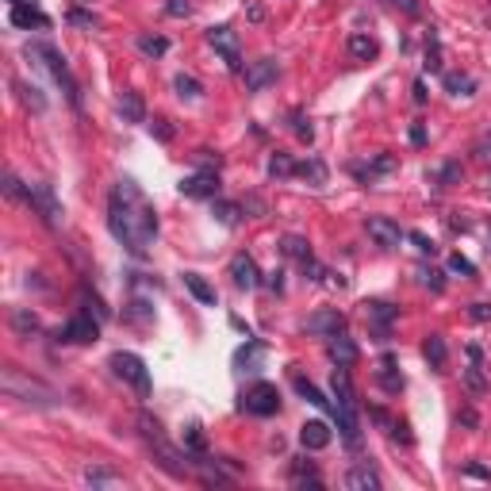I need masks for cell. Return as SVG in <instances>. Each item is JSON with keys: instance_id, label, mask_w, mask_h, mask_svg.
Returning a JSON list of instances; mask_svg holds the SVG:
<instances>
[{"instance_id": "obj_36", "label": "cell", "mask_w": 491, "mask_h": 491, "mask_svg": "<svg viewBox=\"0 0 491 491\" xmlns=\"http://www.w3.org/2000/svg\"><path fill=\"white\" fill-rule=\"evenodd\" d=\"M184 449H188L192 457H203V453H208V442H203L200 426H188V430H184Z\"/></svg>"}, {"instance_id": "obj_21", "label": "cell", "mask_w": 491, "mask_h": 491, "mask_svg": "<svg viewBox=\"0 0 491 491\" xmlns=\"http://www.w3.org/2000/svg\"><path fill=\"white\" fill-rule=\"evenodd\" d=\"M345 50H350V58H353V61H373L376 54H380V43H376L373 35H350Z\"/></svg>"}, {"instance_id": "obj_48", "label": "cell", "mask_w": 491, "mask_h": 491, "mask_svg": "<svg viewBox=\"0 0 491 491\" xmlns=\"http://www.w3.org/2000/svg\"><path fill=\"white\" fill-rule=\"evenodd\" d=\"M295 135H300L303 142H311V135H315V131H311V123H307L303 116H295Z\"/></svg>"}, {"instance_id": "obj_27", "label": "cell", "mask_w": 491, "mask_h": 491, "mask_svg": "<svg viewBox=\"0 0 491 491\" xmlns=\"http://www.w3.org/2000/svg\"><path fill=\"white\" fill-rule=\"evenodd\" d=\"M292 384H295V392H300V395L307 399V403H315V407H330V399H326V395H323V392H319V388H315L311 380H303V376H295ZM330 411H334V407H330Z\"/></svg>"}, {"instance_id": "obj_3", "label": "cell", "mask_w": 491, "mask_h": 491, "mask_svg": "<svg viewBox=\"0 0 491 491\" xmlns=\"http://www.w3.org/2000/svg\"><path fill=\"white\" fill-rule=\"evenodd\" d=\"M27 58H39V61H43V66L50 69V77H54L58 85H61V92H66V100H69L74 108H81V88H77L74 74H69L66 58H61L54 46H50V43H31V46H27Z\"/></svg>"}, {"instance_id": "obj_52", "label": "cell", "mask_w": 491, "mask_h": 491, "mask_svg": "<svg viewBox=\"0 0 491 491\" xmlns=\"http://www.w3.org/2000/svg\"><path fill=\"white\" fill-rule=\"evenodd\" d=\"M242 211H253V215H265V203H261L258 196H250V200H246V203H242Z\"/></svg>"}, {"instance_id": "obj_32", "label": "cell", "mask_w": 491, "mask_h": 491, "mask_svg": "<svg viewBox=\"0 0 491 491\" xmlns=\"http://www.w3.org/2000/svg\"><path fill=\"white\" fill-rule=\"evenodd\" d=\"M295 173H300V177H307L311 184H326V166L319 158H307L303 166H295Z\"/></svg>"}, {"instance_id": "obj_46", "label": "cell", "mask_w": 491, "mask_h": 491, "mask_svg": "<svg viewBox=\"0 0 491 491\" xmlns=\"http://www.w3.org/2000/svg\"><path fill=\"white\" fill-rule=\"evenodd\" d=\"M468 315H472V323H491V303H472Z\"/></svg>"}, {"instance_id": "obj_53", "label": "cell", "mask_w": 491, "mask_h": 491, "mask_svg": "<svg viewBox=\"0 0 491 491\" xmlns=\"http://www.w3.org/2000/svg\"><path fill=\"white\" fill-rule=\"evenodd\" d=\"M415 104H426V81H415Z\"/></svg>"}, {"instance_id": "obj_16", "label": "cell", "mask_w": 491, "mask_h": 491, "mask_svg": "<svg viewBox=\"0 0 491 491\" xmlns=\"http://www.w3.org/2000/svg\"><path fill=\"white\" fill-rule=\"evenodd\" d=\"M330 426L326 422H319V418H315V422H303L300 426V442H303V449H311V453H319V449H326L330 445Z\"/></svg>"}, {"instance_id": "obj_51", "label": "cell", "mask_w": 491, "mask_h": 491, "mask_svg": "<svg viewBox=\"0 0 491 491\" xmlns=\"http://www.w3.org/2000/svg\"><path fill=\"white\" fill-rule=\"evenodd\" d=\"M465 476H476V480H491V472L484 465H465Z\"/></svg>"}, {"instance_id": "obj_54", "label": "cell", "mask_w": 491, "mask_h": 491, "mask_svg": "<svg viewBox=\"0 0 491 491\" xmlns=\"http://www.w3.org/2000/svg\"><path fill=\"white\" fill-rule=\"evenodd\" d=\"M280 276H284L280 269H276V273H269V288H273V292H280V288H284V280H280Z\"/></svg>"}, {"instance_id": "obj_2", "label": "cell", "mask_w": 491, "mask_h": 491, "mask_svg": "<svg viewBox=\"0 0 491 491\" xmlns=\"http://www.w3.org/2000/svg\"><path fill=\"white\" fill-rule=\"evenodd\" d=\"M0 388H4L8 399H19V403H35V407H54L58 403L54 388L43 384L39 376L24 373L19 365H4V373H0Z\"/></svg>"}, {"instance_id": "obj_5", "label": "cell", "mask_w": 491, "mask_h": 491, "mask_svg": "<svg viewBox=\"0 0 491 491\" xmlns=\"http://www.w3.org/2000/svg\"><path fill=\"white\" fill-rule=\"evenodd\" d=\"M27 208L39 215V219L46 223V227H61V203L54 196V188H50L46 181L39 184H27Z\"/></svg>"}, {"instance_id": "obj_47", "label": "cell", "mask_w": 491, "mask_h": 491, "mask_svg": "<svg viewBox=\"0 0 491 491\" xmlns=\"http://www.w3.org/2000/svg\"><path fill=\"white\" fill-rule=\"evenodd\" d=\"M388 169H395V158H376L373 166H368V177H373V173H388Z\"/></svg>"}, {"instance_id": "obj_41", "label": "cell", "mask_w": 491, "mask_h": 491, "mask_svg": "<svg viewBox=\"0 0 491 491\" xmlns=\"http://www.w3.org/2000/svg\"><path fill=\"white\" fill-rule=\"evenodd\" d=\"M449 273H460V276H476V265L468 258H460V253H453L449 258Z\"/></svg>"}, {"instance_id": "obj_28", "label": "cell", "mask_w": 491, "mask_h": 491, "mask_svg": "<svg viewBox=\"0 0 491 491\" xmlns=\"http://www.w3.org/2000/svg\"><path fill=\"white\" fill-rule=\"evenodd\" d=\"M261 353H265V345L250 338V342H246L242 350L234 353V365H250V368H258V365H261Z\"/></svg>"}, {"instance_id": "obj_13", "label": "cell", "mask_w": 491, "mask_h": 491, "mask_svg": "<svg viewBox=\"0 0 491 491\" xmlns=\"http://www.w3.org/2000/svg\"><path fill=\"white\" fill-rule=\"evenodd\" d=\"M276 61L273 58H261V61H253L250 69H246V88L250 92H261V88H269V85H276Z\"/></svg>"}, {"instance_id": "obj_37", "label": "cell", "mask_w": 491, "mask_h": 491, "mask_svg": "<svg viewBox=\"0 0 491 491\" xmlns=\"http://www.w3.org/2000/svg\"><path fill=\"white\" fill-rule=\"evenodd\" d=\"M426 69L430 74H442V43H437V35L426 39Z\"/></svg>"}, {"instance_id": "obj_42", "label": "cell", "mask_w": 491, "mask_h": 491, "mask_svg": "<svg viewBox=\"0 0 491 491\" xmlns=\"http://www.w3.org/2000/svg\"><path fill=\"white\" fill-rule=\"evenodd\" d=\"M16 88H19V92H24V100H27V104H31V108H35V111H43V108H46V100H43V96H39V88H35V85H31V88H27V85H19V81H16Z\"/></svg>"}, {"instance_id": "obj_25", "label": "cell", "mask_w": 491, "mask_h": 491, "mask_svg": "<svg viewBox=\"0 0 491 491\" xmlns=\"http://www.w3.org/2000/svg\"><path fill=\"white\" fill-rule=\"evenodd\" d=\"M292 480H295L300 487H323V480L315 476V465H311V460H295V465H292Z\"/></svg>"}, {"instance_id": "obj_40", "label": "cell", "mask_w": 491, "mask_h": 491, "mask_svg": "<svg viewBox=\"0 0 491 491\" xmlns=\"http://www.w3.org/2000/svg\"><path fill=\"white\" fill-rule=\"evenodd\" d=\"M4 196H12V200H24V203H27V188L16 181V173H4Z\"/></svg>"}, {"instance_id": "obj_15", "label": "cell", "mask_w": 491, "mask_h": 491, "mask_svg": "<svg viewBox=\"0 0 491 491\" xmlns=\"http://www.w3.org/2000/svg\"><path fill=\"white\" fill-rule=\"evenodd\" d=\"M307 330H311V334H326V338H334V334H342V330H345V315H342V311H315L311 319H307Z\"/></svg>"}, {"instance_id": "obj_57", "label": "cell", "mask_w": 491, "mask_h": 491, "mask_svg": "<svg viewBox=\"0 0 491 491\" xmlns=\"http://www.w3.org/2000/svg\"><path fill=\"white\" fill-rule=\"evenodd\" d=\"M460 422H465V426H480V418H476V411H460Z\"/></svg>"}, {"instance_id": "obj_19", "label": "cell", "mask_w": 491, "mask_h": 491, "mask_svg": "<svg viewBox=\"0 0 491 491\" xmlns=\"http://www.w3.org/2000/svg\"><path fill=\"white\" fill-rule=\"evenodd\" d=\"M119 116H123V123H146V104H142V96L135 88H127L119 96Z\"/></svg>"}, {"instance_id": "obj_7", "label": "cell", "mask_w": 491, "mask_h": 491, "mask_svg": "<svg viewBox=\"0 0 491 491\" xmlns=\"http://www.w3.org/2000/svg\"><path fill=\"white\" fill-rule=\"evenodd\" d=\"M242 407L250 415H258V418H269V415H276L280 411V392H276V384H253L250 392L242 395Z\"/></svg>"}, {"instance_id": "obj_44", "label": "cell", "mask_w": 491, "mask_h": 491, "mask_svg": "<svg viewBox=\"0 0 491 491\" xmlns=\"http://www.w3.org/2000/svg\"><path fill=\"white\" fill-rule=\"evenodd\" d=\"M150 135L158 138V142H169V138H173V127H169V119H153V123H150Z\"/></svg>"}, {"instance_id": "obj_59", "label": "cell", "mask_w": 491, "mask_h": 491, "mask_svg": "<svg viewBox=\"0 0 491 491\" xmlns=\"http://www.w3.org/2000/svg\"><path fill=\"white\" fill-rule=\"evenodd\" d=\"M487 242H491V231H487Z\"/></svg>"}, {"instance_id": "obj_12", "label": "cell", "mask_w": 491, "mask_h": 491, "mask_svg": "<svg viewBox=\"0 0 491 491\" xmlns=\"http://www.w3.org/2000/svg\"><path fill=\"white\" fill-rule=\"evenodd\" d=\"M231 276H234V284H238L242 292H253L261 284L258 261H253L250 253H234V258H231Z\"/></svg>"}, {"instance_id": "obj_8", "label": "cell", "mask_w": 491, "mask_h": 491, "mask_svg": "<svg viewBox=\"0 0 491 491\" xmlns=\"http://www.w3.org/2000/svg\"><path fill=\"white\" fill-rule=\"evenodd\" d=\"M100 338V319H92L88 311H77L74 319L58 330V342H69V345H88Z\"/></svg>"}, {"instance_id": "obj_50", "label": "cell", "mask_w": 491, "mask_h": 491, "mask_svg": "<svg viewBox=\"0 0 491 491\" xmlns=\"http://www.w3.org/2000/svg\"><path fill=\"white\" fill-rule=\"evenodd\" d=\"M69 24H77V27H96V16H85V12H69Z\"/></svg>"}, {"instance_id": "obj_38", "label": "cell", "mask_w": 491, "mask_h": 491, "mask_svg": "<svg viewBox=\"0 0 491 491\" xmlns=\"http://www.w3.org/2000/svg\"><path fill=\"white\" fill-rule=\"evenodd\" d=\"M292 173H295V166L288 153H273L269 158V177H292Z\"/></svg>"}, {"instance_id": "obj_22", "label": "cell", "mask_w": 491, "mask_h": 491, "mask_svg": "<svg viewBox=\"0 0 491 491\" xmlns=\"http://www.w3.org/2000/svg\"><path fill=\"white\" fill-rule=\"evenodd\" d=\"M12 24L16 27H50V19L39 12L35 4H16L12 8Z\"/></svg>"}, {"instance_id": "obj_4", "label": "cell", "mask_w": 491, "mask_h": 491, "mask_svg": "<svg viewBox=\"0 0 491 491\" xmlns=\"http://www.w3.org/2000/svg\"><path fill=\"white\" fill-rule=\"evenodd\" d=\"M111 373L119 376V380H127L135 388L138 395H150V373H146V361H142L138 353H111Z\"/></svg>"}, {"instance_id": "obj_14", "label": "cell", "mask_w": 491, "mask_h": 491, "mask_svg": "<svg viewBox=\"0 0 491 491\" xmlns=\"http://www.w3.org/2000/svg\"><path fill=\"white\" fill-rule=\"evenodd\" d=\"M326 353H330V361L334 365H345V368H350V365H357V357H361V353H357V342H353V338L350 334H334L330 338V342H326Z\"/></svg>"}, {"instance_id": "obj_20", "label": "cell", "mask_w": 491, "mask_h": 491, "mask_svg": "<svg viewBox=\"0 0 491 491\" xmlns=\"http://www.w3.org/2000/svg\"><path fill=\"white\" fill-rule=\"evenodd\" d=\"M422 357L430 361L434 373H445V361H449V350H445V338L442 334H430L422 342Z\"/></svg>"}, {"instance_id": "obj_29", "label": "cell", "mask_w": 491, "mask_h": 491, "mask_svg": "<svg viewBox=\"0 0 491 491\" xmlns=\"http://www.w3.org/2000/svg\"><path fill=\"white\" fill-rule=\"evenodd\" d=\"M173 88H177L181 100H200L203 96V85H200L196 77H188V74H181L177 81H173Z\"/></svg>"}, {"instance_id": "obj_17", "label": "cell", "mask_w": 491, "mask_h": 491, "mask_svg": "<svg viewBox=\"0 0 491 491\" xmlns=\"http://www.w3.org/2000/svg\"><path fill=\"white\" fill-rule=\"evenodd\" d=\"M345 487L350 491H380V476L368 465H353L350 472H345Z\"/></svg>"}, {"instance_id": "obj_6", "label": "cell", "mask_w": 491, "mask_h": 491, "mask_svg": "<svg viewBox=\"0 0 491 491\" xmlns=\"http://www.w3.org/2000/svg\"><path fill=\"white\" fill-rule=\"evenodd\" d=\"M208 43L215 46V54H219L223 61H227V69H234V74H238L242 69V43H238V31L234 27H211L208 31Z\"/></svg>"}, {"instance_id": "obj_26", "label": "cell", "mask_w": 491, "mask_h": 491, "mask_svg": "<svg viewBox=\"0 0 491 491\" xmlns=\"http://www.w3.org/2000/svg\"><path fill=\"white\" fill-rule=\"evenodd\" d=\"M211 215L223 223V227H234V223H238V215H242V208H238V203H231V200H215V203H211Z\"/></svg>"}, {"instance_id": "obj_49", "label": "cell", "mask_w": 491, "mask_h": 491, "mask_svg": "<svg viewBox=\"0 0 491 491\" xmlns=\"http://www.w3.org/2000/svg\"><path fill=\"white\" fill-rule=\"evenodd\" d=\"M392 8H399L403 16H418V0H392Z\"/></svg>"}, {"instance_id": "obj_34", "label": "cell", "mask_w": 491, "mask_h": 491, "mask_svg": "<svg viewBox=\"0 0 491 491\" xmlns=\"http://www.w3.org/2000/svg\"><path fill=\"white\" fill-rule=\"evenodd\" d=\"M465 384H468V392H472V395H484L487 392V376H484V368H480V361H472V368L465 373Z\"/></svg>"}, {"instance_id": "obj_31", "label": "cell", "mask_w": 491, "mask_h": 491, "mask_svg": "<svg viewBox=\"0 0 491 491\" xmlns=\"http://www.w3.org/2000/svg\"><path fill=\"white\" fill-rule=\"evenodd\" d=\"M138 50H142L146 58H161V54L169 50V39H166V35H142V39H138Z\"/></svg>"}, {"instance_id": "obj_9", "label": "cell", "mask_w": 491, "mask_h": 491, "mask_svg": "<svg viewBox=\"0 0 491 491\" xmlns=\"http://www.w3.org/2000/svg\"><path fill=\"white\" fill-rule=\"evenodd\" d=\"M365 231H368V238L380 246V250H399V242L407 238V234L399 231V223H392L388 215H368Z\"/></svg>"}, {"instance_id": "obj_10", "label": "cell", "mask_w": 491, "mask_h": 491, "mask_svg": "<svg viewBox=\"0 0 491 491\" xmlns=\"http://www.w3.org/2000/svg\"><path fill=\"white\" fill-rule=\"evenodd\" d=\"M181 192L188 200H219V173H215V169L192 173V177L181 181Z\"/></svg>"}, {"instance_id": "obj_58", "label": "cell", "mask_w": 491, "mask_h": 491, "mask_svg": "<svg viewBox=\"0 0 491 491\" xmlns=\"http://www.w3.org/2000/svg\"><path fill=\"white\" fill-rule=\"evenodd\" d=\"M411 142H415V146H422V142H426V135H422V127H411Z\"/></svg>"}, {"instance_id": "obj_39", "label": "cell", "mask_w": 491, "mask_h": 491, "mask_svg": "<svg viewBox=\"0 0 491 491\" xmlns=\"http://www.w3.org/2000/svg\"><path fill=\"white\" fill-rule=\"evenodd\" d=\"M418 284H426L430 292H445V280H442V273H437V269H426V265H422V269H418Z\"/></svg>"}, {"instance_id": "obj_18", "label": "cell", "mask_w": 491, "mask_h": 491, "mask_svg": "<svg viewBox=\"0 0 491 491\" xmlns=\"http://www.w3.org/2000/svg\"><path fill=\"white\" fill-rule=\"evenodd\" d=\"M376 380H380V388L388 395H399L403 392V376L395 373V357L388 353V357H380V368H376Z\"/></svg>"}, {"instance_id": "obj_56", "label": "cell", "mask_w": 491, "mask_h": 491, "mask_svg": "<svg viewBox=\"0 0 491 491\" xmlns=\"http://www.w3.org/2000/svg\"><path fill=\"white\" fill-rule=\"evenodd\" d=\"M261 19H265V8L253 4V8H250V24H261Z\"/></svg>"}, {"instance_id": "obj_30", "label": "cell", "mask_w": 491, "mask_h": 491, "mask_svg": "<svg viewBox=\"0 0 491 491\" xmlns=\"http://www.w3.org/2000/svg\"><path fill=\"white\" fill-rule=\"evenodd\" d=\"M116 480H119V472H116V468H100V465H88V468H85V484H92V487L116 484Z\"/></svg>"}, {"instance_id": "obj_33", "label": "cell", "mask_w": 491, "mask_h": 491, "mask_svg": "<svg viewBox=\"0 0 491 491\" xmlns=\"http://www.w3.org/2000/svg\"><path fill=\"white\" fill-rule=\"evenodd\" d=\"M284 253L295 261H307L311 258V246H307V238H300V234H288V238H284Z\"/></svg>"}, {"instance_id": "obj_35", "label": "cell", "mask_w": 491, "mask_h": 491, "mask_svg": "<svg viewBox=\"0 0 491 491\" xmlns=\"http://www.w3.org/2000/svg\"><path fill=\"white\" fill-rule=\"evenodd\" d=\"M12 326H16V334H24V338L39 334V319L31 311H12Z\"/></svg>"}, {"instance_id": "obj_24", "label": "cell", "mask_w": 491, "mask_h": 491, "mask_svg": "<svg viewBox=\"0 0 491 491\" xmlns=\"http://www.w3.org/2000/svg\"><path fill=\"white\" fill-rule=\"evenodd\" d=\"M442 85H445V92H453V96H472L476 92V81L468 74H442Z\"/></svg>"}, {"instance_id": "obj_23", "label": "cell", "mask_w": 491, "mask_h": 491, "mask_svg": "<svg viewBox=\"0 0 491 491\" xmlns=\"http://www.w3.org/2000/svg\"><path fill=\"white\" fill-rule=\"evenodd\" d=\"M184 288H188L192 295H196L200 303H208V307H215V288L208 280H203L200 273H184Z\"/></svg>"}, {"instance_id": "obj_1", "label": "cell", "mask_w": 491, "mask_h": 491, "mask_svg": "<svg viewBox=\"0 0 491 491\" xmlns=\"http://www.w3.org/2000/svg\"><path fill=\"white\" fill-rule=\"evenodd\" d=\"M108 227L116 234V242L127 253H135V258H142L153 246V238H158V211H153V203L142 196V188L131 177H123L116 188H111Z\"/></svg>"}, {"instance_id": "obj_43", "label": "cell", "mask_w": 491, "mask_h": 491, "mask_svg": "<svg viewBox=\"0 0 491 491\" xmlns=\"http://www.w3.org/2000/svg\"><path fill=\"white\" fill-rule=\"evenodd\" d=\"M407 238H411V242H415V250H418V253H430V258H434V253H437V246H434V242H430V238H426V234H418V231H411V234H407Z\"/></svg>"}, {"instance_id": "obj_45", "label": "cell", "mask_w": 491, "mask_h": 491, "mask_svg": "<svg viewBox=\"0 0 491 491\" xmlns=\"http://www.w3.org/2000/svg\"><path fill=\"white\" fill-rule=\"evenodd\" d=\"M166 12L184 19V16H192V4H188V0H166Z\"/></svg>"}, {"instance_id": "obj_55", "label": "cell", "mask_w": 491, "mask_h": 491, "mask_svg": "<svg viewBox=\"0 0 491 491\" xmlns=\"http://www.w3.org/2000/svg\"><path fill=\"white\" fill-rule=\"evenodd\" d=\"M460 177V166H445L442 169V181H457Z\"/></svg>"}, {"instance_id": "obj_11", "label": "cell", "mask_w": 491, "mask_h": 491, "mask_svg": "<svg viewBox=\"0 0 491 491\" xmlns=\"http://www.w3.org/2000/svg\"><path fill=\"white\" fill-rule=\"evenodd\" d=\"M365 319H368V326H373L376 342H388V326L395 323V307L384 303V300H368L365 303Z\"/></svg>"}]
</instances>
